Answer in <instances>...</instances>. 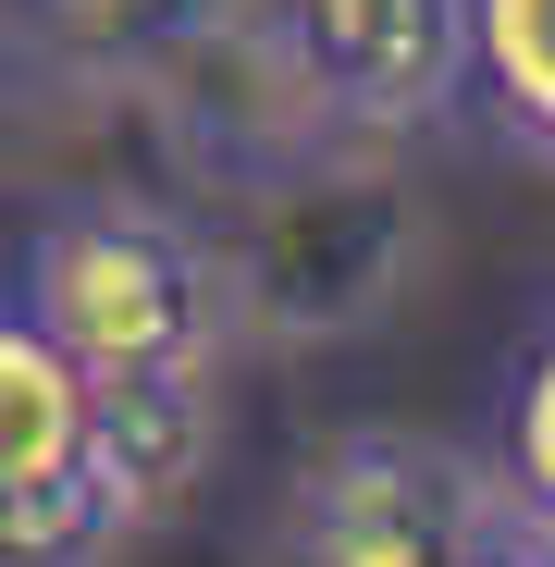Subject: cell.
<instances>
[{
	"instance_id": "3",
	"label": "cell",
	"mask_w": 555,
	"mask_h": 567,
	"mask_svg": "<svg viewBox=\"0 0 555 567\" xmlns=\"http://www.w3.org/2000/svg\"><path fill=\"white\" fill-rule=\"evenodd\" d=\"M271 38L297 86L358 136H408L470 100V0H285Z\"/></svg>"
},
{
	"instance_id": "1",
	"label": "cell",
	"mask_w": 555,
	"mask_h": 567,
	"mask_svg": "<svg viewBox=\"0 0 555 567\" xmlns=\"http://www.w3.org/2000/svg\"><path fill=\"white\" fill-rule=\"evenodd\" d=\"M13 297L74 346V370L100 395H161L210 383V346L235 321V259L210 235H185L173 210H50L13 259Z\"/></svg>"
},
{
	"instance_id": "7",
	"label": "cell",
	"mask_w": 555,
	"mask_h": 567,
	"mask_svg": "<svg viewBox=\"0 0 555 567\" xmlns=\"http://www.w3.org/2000/svg\"><path fill=\"white\" fill-rule=\"evenodd\" d=\"M223 13V0H38V25L62 38V50H86V62H161V50H185Z\"/></svg>"
},
{
	"instance_id": "2",
	"label": "cell",
	"mask_w": 555,
	"mask_h": 567,
	"mask_svg": "<svg viewBox=\"0 0 555 567\" xmlns=\"http://www.w3.org/2000/svg\"><path fill=\"white\" fill-rule=\"evenodd\" d=\"M518 530L494 456L444 444V432H333L297 456L285 482V567H494Z\"/></svg>"
},
{
	"instance_id": "6",
	"label": "cell",
	"mask_w": 555,
	"mask_h": 567,
	"mask_svg": "<svg viewBox=\"0 0 555 567\" xmlns=\"http://www.w3.org/2000/svg\"><path fill=\"white\" fill-rule=\"evenodd\" d=\"M494 482L531 530H555V333L506 370V395H494Z\"/></svg>"
},
{
	"instance_id": "4",
	"label": "cell",
	"mask_w": 555,
	"mask_h": 567,
	"mask_svg": "<svg viewBox=\"0 0 555 567\" xmlns=\"http://www.w3.org/2000/svg\"><path fill=\"white\" fill-rule=\"evenodd\" d=\"M408 198L395 185H297L271 198V223L235 259V309H259L271 333H346L395 297L408 271Z\"/></svg>"
},
{
	"instance_id": "5",
	"label": "cell",
	"mask_w": 555,
	"mask_h": 567,
	"mask_svg": "<svg viewBox=\"0 0 555 567\" xmlns=\"http://www.w3.org/2000/svg\"><path fill=\"white\" fill-rule=\"evenodd\" d=\"M470 100L555 161V0H470Z\"/></svg>"
},
{
	"instance_id": "8",
	"label": "cell",
	"mask_w": 555,
	"mask_h": 567,
	"mask_svg": "<svg viewBox=\"0 0 555 567\" xmlns=\"http://www.w3.org/2000/svg\"><path fill=\"white\" fill-rule=\"evenodd\" d=\"M494 567H555V530H531V518H518V530L494 543Z\"/></svg>"
}]
</instances>
